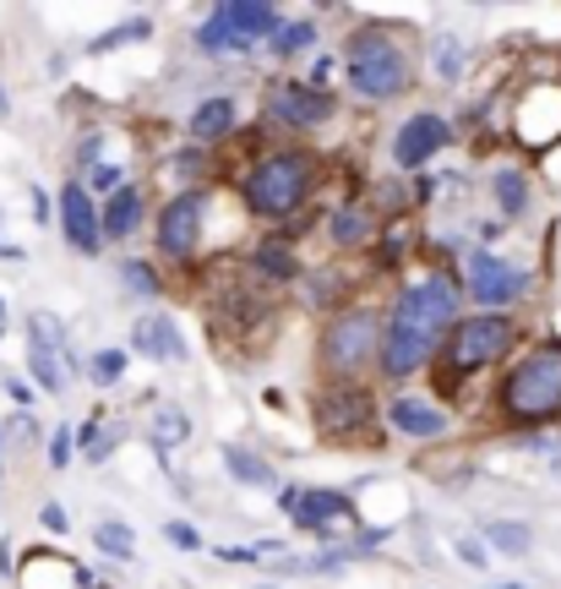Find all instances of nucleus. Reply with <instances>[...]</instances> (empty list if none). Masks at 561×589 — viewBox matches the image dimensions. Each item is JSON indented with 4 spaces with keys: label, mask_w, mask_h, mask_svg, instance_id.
Wrapping results in <instances>:
<instances>
[{
    "label": "nucleus",
    "mask_w": 561,
    "mask_h": 589,
    "mask_svg": "<svg viewBox=\"0 0 561 589\" xmlns=\"http://www.w3.org/2000/svg\"><path fill=\"white\" fill-rule=\"evenodd\" d=\"M279 513L322 541H338V524H360L355 491H333V486H279Z\"/></svg>",
    "instance_id": "nucleus-10"
},
{
    "label": "nucleus",
    "mask_w": 561,
    "mask_h": 589,
    "mask_svg": "<svg viewBox=\"0 0 561 589\" xmlns=\"http://www.w3.org/2000/svg\"><path fill=\"white\" fill-rule=\"evenodd\" d=\"M316 180H322V158L316 153H305V147H273V153H257L251 169L240 175V202L262 224H289L311 202Z\"/></svg>",
    "instance_id": "nucleus-2"
},
{
    "label": "nucleus",
    "mask_w": 561,
    "mask_h": 589,
    "mask_svg": "<svg viewBox=\"0 0 561 589\" xmlns=\"http://www.w3.org/2000/svg\"><path fill=\"white\" fill-rule=\"evenodd\" d=\"M371 235H377V213H371V208L338 202V208L327 213V241H333L338 252H355V246H366Z\"/></svg>",
    "instance_id": "nucleus-22"
},
{
    "label": "nucleus",
    "mask_w": 561,
    "mask_h": 589,
    "mask_svg": "<svg viewBox=\"0 0 561 589\" xmlns=\"http://www.w3.org/2000/svg\"><path fill=\"white\" fill-rule=\"evenodd\" d=\"M5 110H11V99H5V93H0V115H5Z\"/></svg>",
    "instance_id": "nucleus-45"
},
{
    "label": "nucleus",
    "mask_w": 561,
    "mask_h": 589,
    "mask_svg": "<svg viewBox=\"0 0 561 589\" xmlns=\"http://www.w3.org/2000/svg\"><path fill=\"white\" fill-rule=\"evenodd\" d=\"M333 66H338L333 55H316V66H311V77H305V82H311V88H322V82L333 77Z\"/></svg>",
    "instance_id": "nucleus-40"
},
{
    "label": "nucleus",
    "mask_w": 561,
    "mask_h": 589,
    "mask_svg": "<svg viewBox=\"0 0 561 589\" xmlns=\"http://www.w3.org/2000/svg\"><path fill=\"white\" fill-rule=\"evenodd\" d=\"M207 169H213V153H207V147H191V143H186L180 153H175V158H169V175H175V180H186V186H197Z\"/></svg>",
    "instance_id": "nucleus-32"
},
{
    "label": "nucleus",
    "mask_w": 561,
    "mask_h": 589,
    "mask_svg": "<svg viewBox=\"0 0 561 589\" xmlns=\"http://www.w3.org/2000/svg\"><path fill=\"white\" fill-rule=\"evenodd\" d=\"M121 285L142 300H158L164 294V279H158V268L147 263V257H121Z\"/></svg>",
    "instance_id": "nucleus-30"
},
{
    "label": "nucleus",
    "mask_w": 561,
    "mask_h": 589,
    "mask_svg": "<svg viewBox=\"0 0 561 589\" xmlns=\"http://www.w3.org/2000/svg\"><path fill=\"white\" fill-rule=\"evenodd\" d=\"M126 366H132V349H121V344H104V349L88 360V377H93L99 388H121Z\"/></svg>",
    "instance_id": "nucleus-29"
},
{
    "label": "nucleus",
    "mask_w": 561,
    "mask_h": 589,
    "mask_svg": "<svg viewBox=\"0 0 561 589\" xmlns=\"http://www.w3.org/2000/svg\"><path fill=\"white\" fill-rule=\"evenodd\" d=\"M55 219H60V235L77 257H99L104 252V230H99V202L82 191V180H66L60 197H55Z\"/></svg>",
    "instance_id": "nucleus-14"
},
{
    "label": "nucleus",
    "mask_w": 561,
    "mask_h": 589,
    "mask_svg": "<svg viewBox=\"0 0 561 589\" xmlns=\"http://www.w3.org/2000/svg\"><path fill=\"white\" fill-rule=\"evenodd\" d=\"M0 475H5V464H0Z\"/></svg>",
    "instance_id": "nucleus-46"
},
{
    "label": "nucleus",
    "mask_w": 561,
    "mask_h": 589,
    "mask_svg": "<svg viewBox=\"0 0 561 589\" xmlns=\"http://www.w3.org/2000/svg\"><path fill=\"white\" fill-rule=\"evenodd\" d=\"M463 66H469V38H458V33H436V44H430V71H436L441 82H458Z\"/></svg>",
    "instance_id": "nucleus-25"
},
{
    "label": "nucleus",
    "mask_w": 561,
    "mask_h": 589,
    "mask_svg": "<svg viewBox=\"0 0 561 589\" xmlns=\"http://www.w3.org/2000/svg\"><path fill=\"white\" fill-rule=\"evenodd\" d=\"M551 480H561V447L551 453Z\"/></svg>",
    "instance_id": "nucleus-43"
},
{
    "label": "nucleus",
    "mask_w": 561,
    "mask_h": 589,
    "mask_svg": "<svg viewBox=\"0 0 561 589\" xmlns=\"http://www.w3.org/2000/svg\"><path fill=\"white\" fill-rule=\"evenodd\" d=\"M93 546H99L104 557H115V563H132V557H137V535H132V524H121V519H99V524H93Z\"/></svg>",
    "instance_id": "nucleus-27"
},
{
    "label": "nucleus",
    "mask_w": 561,
    "mask_h": 589,
    "mask_svg": "<svg viewBox=\"0 0 561 589\" xmlns=\"http://www.w3.org/2000/svg\"><path fill=\"white\" fill-rule=\"evenodd\" d=\"M447 143H452V121H447V115H436V110L409 115V121L393 132V164H399V175H425V164Z\"/></svg>",
    "instance_id": "nucleus-13"
},
{
    "label": "nucleus",
    "mask_w": 561,
    "mask_h": 589,
    "mask_svg": "<svg viewBox=\"0 0 561 589\" xmlns=\"http://www.w3.org/2000/svg\"><path fill=\"white\" fill-rule=\"evenodd\" d=\"M224 469L235 486H251V491H279V469L268 464V453L246 447V442H224Z\"/></svg>",
    "instance_id": "nucleus-19"
},
{
    "label": "nucleus",
    "mask_w": 561,
    "mask_h": 589,
    "mask_svg": "<svg viewBox=\"0 0 561 589\" xmlns=\"http://www.w3.org/2000/svg\"><path fill=\"white\" fill-rule=\"evenodd\" d=\"M388 432L409 442H441L452 432V415L425 393H399V399H388Z\"/></svg>",
    "instance_id": "nucleus-16"
},
{
    "label": "nucleus",
    "mask_w": 561,
    "mask_h": 589,
    "mask_svg": "<svg viewBox=\"0 0 561 589\" xmlns=\"http://www.w3.org/2000/svg\"><path fill=\"white\" fill-rule=\"evenodd\" d=\"M496 410L507 426H551L561 421V338H535L496 382Z\"/></svg>",
    "instance_id": "nucleus-4"
},
{
    "label": "nucleus",
    "mask_w": 561,
    "mask_h": 589,
    "mask_svg": "<svg viewBox=\"0 0 561 589\" xmlns=\"http://www.w3.org/2000/svg\"><path fill=\"white\" fill-rule=\"evenodd\" d=\"M5 393H11V399H16V404H27V399H33V388H27V382H22V377H5Z\"/></svg>",
    "instance_id": "nucleus-42"
},
{
    "label": "nucleus",
    "mask_w": 561,
    "mask_h": 589,
    "mask_svg": "<svg viewBox=\"0 0 561 589\" xmlns=\"http://www.w3.org/2000/svg\"><path fill=\"white\" fill-rule=\"evenodd\" d=\"M142 38H153V22H147V16H132V22L99 33V38L88 44V55H104V49H121V44H142Z\"/></svg>",
    "instance_id": "nucleus-31"
},
{
    "label": "nucleus",
    "mask_w": 561,
    "mask_h": 589,
    "mask_svg": "<svg viewBox=\"0 0 561 589\" xmlns=\"http://www.w3.org/2000/svg\"><path fill=\"white\" fill-rule=\"evenodd\" d=\"M452 557H458L469 574H485V568H491V552H485L480 535H452Z\"/></svg>",
    "instance_id": "nucleus-34"
},
{
    "label": "nucleus",
    "mask_w": 561,
    "mask_h": 589,
    "mask_svg": "<svg viewBox=\"0 0 561 589\" xmlns=\"http://www.w3.org/2000/svg\"><path fill=\"white\" fill-rule=\"evenodd\" d=\"M311 421H316V432L327 442H344V437H355V432H371L377 399L366 388H355V382H327L311 399Z\"/></svg>",
    "instance_id": "nucleus-12"
},
{
    "label": "nucleus",
    "mask_w": 561,
    "mask_h": 589,
    "mask_svg": "<svg viewBox=\"0 0 561 589\" xmlns=\"http://www.w3.org/2000/svg\"><path fill=\"white\" fill-rule=\"evenodd\" d=\"M207 213H213V191L207 186H180L158 213H153V241H158V257L169 263H197L202 252V235H207Z\"/></svg>",
    "instance_id": "nucleus-8"
},
{
    "label": "nucleus",
    "mask_w": 561,
    "mask_h": 589,
    "mask_svg": "<svg viewBox=\"0 0 561 589\" xmlns=\"http://www.w3.org/2000/svg\"><path fill=\"white\" fill-rule=\"evenodd\" d=\"M333 279H338V274H333V268H327V274H316V279H311V305H333Z\"/></svg>",
    "instance_id": "nucleus-39"
},
{
    "label": "nucleus",
    "mask_w": 561,
    "mask_h": 589,
    "mask_svg": "<svg viewBox=\"0 0 561 589\" xmlns=\"http://www.w3.org/2000/svg\"><path fill=\"white\" fill-rule=\"evenodd\" d=\"M491 197H496V213H502V224H518V219L529 213V202H535L529 169H518V164H502V169L491 175Z\"/></svg>",
    "instance_id": "nucleus-21"
},
{
    "label": "nucleus",
    "mask_w": 561,
    "mask_h": 589,
    "mask_svg": "<svg viewBox=\"0 0 561 589\" xmlns=\"http://www.w3.org/2000/svg\"><path fill=\"white\" fill-rule=\"evenodd\" d=\"M382 327H388V311L382 305H344L327 316L322 327V377L327 382H355L377 371L382 360Z\"/></svg>",
    "instance_id": "nucleus-6"
},
{
    "label": "nucleus",
    "mask_w": 561,
    "mask_h": 589,
    "mask_svg": "<svg viewBox=\"0 0 561 589\" xmlns=\"http://www.w3.org/2000/svg\"><path fill=\"white\" fill-rule=\"evenodd\" d=\"M33 219H38V224H49V219H55V213H49V197H44L38 186H33Z\"/></svg>",
    "instance_id": "nucleus-41"
},
{
    "label": "nucleus",
    "mask_w": 561,
    "mask_h": 589,
    "mask_svg": "<svg viewBox=\"0 0 561 589\" xmlns=\"http://www.w3.org/2000/svg\"><path fill=\"white\" fill-rule=\"evenodd\" d=\"M38 524H44L49 535H66V530H71V519H66L60 502H44V508H38Z\"/></svg>",
    "instance_id": "nucleus-37"
},
{
    "label": "nucleus",
    "mask_w": 561,
    "mask_h": 589,
    "mask_svg": "<svg viewBox=\"0 0 561 589\" xmlns=\"http://www.w3.org/2000/svg\"><path fill=\"white\" fill-rule=\"evenodd\" d=\"M93 589H104V585H93Z\"/></svg>",
    "instance_id": "nucleus-47"
},
{
    "label": "nucleus",
    "mask_w": 561,
    "mask_h": 589,
    "mask_svg": "<svg viewBox=\"0 0 561 589\" xmlns=\"http://www.w3.org/2000/svg\"><path fill=\"white\" fill-rule=\"evenodd\" d=\"M338 115V99L327 88H311L305 77H273L262 93V121L273 132H316Z\"/></svg>",
    "instance_id": "nucleus-11"
},
{
    "label": "nucleus",
    "mask_w": 561,
    "mask_h": 589,
    "mask_svg": "<svg viewBox=\"0 0 561 589\" xmlns=\"http://www.w3.org/2000/svg\"><path fill=\"white\" fill-rule=\"evenodd\" d=\"M415 55L409 44L393 33V27H355L349 44H344V82L355 99H371V104H393L404 93H415Z\"/></svg>",
    "instance_id": "nucleus-3"
},
{
    "label": "nucleus",
    "mask_w": 561,
    "mask_h": 589,
    "mask_svg": "<svg viewBox=\"0 0 561 589\" xmlns=\"http://www.w3.org/2000/svg\"><path fill=\"white\" fill-rule=\"evenodd\" d=\"M316 38H322V33H316V16H294V22L283 16L279 33L268 38V55H273V60H300V55L316 49Z\"/></svg>",
    "instance_id": "nucleus-24"
},
{
    "label": "nucleus",
    "mask_w": 561,
    "mask_h": 589,
    "mask_svg": "<svg viewBox=\"0 0 561 589\" xmlns=\"http://www.w3.org/2000/svg\"><path fill=\"white\" fill-rule=\"evenodd\" d=\"M463 294L474 300V311H518L529 294H535V274L529 268H513L507 257H496L491 246H474L463 257Z\"/></svg>",
    "instance_id": "nucleus-9"
},
{
    "label": "nucleus",
    "mask_w": 561,
    "mask_h": 589,
    "mask_svg": "<svg viewBox=\"0 0 561 589\" xmlns=\"http://www.w3.org/2000/svg\"><path fill=\"white\" fill-rule=\"evenodd\" d=\"M71 447H77L71 426H55V437H49V464H55V469H66V464H71Z\"/></svg>",
    "instance_id": "nucleus-36"
},
{
    "label": "nucleus",
    "mask_w": 561,
    "mask_h": 589,
    "mask_svg": "<svg viewBox=\"0 0 561 589\" xmlns=\"http://www.w3.org/2000/svg\"><path fill=\"white\" fill-rule=\"evenodd\" d=\"M164 541H169V546H180V552H202V546H207L186 519H164Z\"/></svg>",
    "instance_id": "nucleus-35"
},
{
    "label": "nucleus",
    "mask_w": 561,
    "mask_h": 589,
    "mask_svg": "<svg viewBox=\"0 0 561 589\" xmlns=\"http://www.w3.org/2000/svg\"><path fill=\"white\" fill-rule=\"evenodd\" d=\"M121 186H126V169H121V164H110V158H99V164L88 169V180H82V191H88V197H93V191H99V197H115Z\"/></svg>",
    "instance_id": "nucleus-33"
},
{
    "label": "nucleus",
    "mask_w": 561,
    "mask_h": 589,
    "mask_svg": "<svg viewBox=\"0 0 561 589\" xmlns=\"http://www.w3.org/2000/svg\"><path fill=\"white\" fill-rule=\"evenodd\" d=\"M251 274H262L268 285H294L300 279V252L289 235H268L251 246Z\"/></svg>",
    "instance_id": "nucleus-20"
},
{
    "label": "nucleus",
    "mask_w": 561,
    "mask_h": 589,
    "mask_svg": "<svg viewBox=\"0 0 561 589\" xmlns=\"http://www.w3.org/2000/svg\"><path fill=\"white\" fill-rule=\"evenodd\" d=\"M235 132H240V104H235L229 93H207V99L186 115V143L191 147H207V153H213L218 143H229Z\"/></svg>",
    "instance_id": "nucleus-17"
},
{
    "label": "nucleus",
    "mask_w": 561,
    "mask_h": 589,
    "mask_svg": "<svg viewBox=\"0 0 561 589\" xmlns=\"http://www.w3.org/2000/svg\"><path fill=\"white\" fill-rule=\"evenodd\" d=\"M518 344H524V327L507 311H469V316H458V327L441 338V349L430 360L441 393H458L452 382H463V377H474V371H485L496 360H513Z\"/></svg>",
    "instance_id": "nucleus-5"
},
{
    "label": "nucleus",
    "mask_w": 561,
    "mask_h": 589,
    "mask_svg": "<svg viewBox=\"0 0 561 589\" xmlns=\"http://www.w3.org/2000/svg\"><path fill=\"white\" fill-rule=\"evenodd\" d=\"M11 437H16V442H27V447H33V442H38V421H33L27 410H16V415H11Z\"/></svg>",
    "instance_id": "nucleus-38"
},
{
    "label": "nucleus",
    "mask_w": 561,
    "mask_h": 589,
    "mask_svg": "<svg viewBox=\"0 0 561 589\" xmlns=\"http://www.w3.org/2000/svg\"><path fill=\"white\" fill-rule=\"evenodd\" d=\"M458 316H463V285L452 274H441V268L420 274L409 290H399V300L388 305L377 371L388 382H409L415 371H425L436 360V349L458 327Z\"/></svg>",
    "instance_id": "nucleus-1"
},
{
    "label": "nucleus",
    "mask_w": 561,
    "mask_h": 589,
    "mask_svg": "<svg viewBox=\"0 0 561 589\" xmlns=\"http://www.w3.org/2000/svg\"><path fill=\"white\" fill-rule=\"evenodd\" d=\"M142 219H147V197H142V186H121L115 197H104L99 202V230H104V246L110 241H132L142 230Z\"/></svg>",
    "instance_id": "nucleus-18"
},
{
    "label": "nucleus",
    "mask_w": 561,
    "mask_h": 589,
    "mask_svg": "<svg viewBox=\"0 0 561 589\" xmlns=\"http://www.w3.org/2000/svg\"><path fill=\"white\" fill-rule=\"evenodd\" d=\"M132 355L158 360V366H180V360L191 355V344H186L180 322H175L164 305H153V311H142L137 322H132Z\"/></svg>",
    "instance_id": "nucleus-15"
},
{
    "label": "nucleus",
    "mask_w": 561,
    "mask_h": 589,
    "mask_svg": "<svg viewBox=\"0 0 561 589\" xmlns=\"http://www.w3.org/2000/svg\"><path fill=\"white\" fill-rule=\"evenodd\" d=\"M186 437H191L186 410H180V404H158V415H153V447H158V453H169V447H180Z\"/></svg>",
    "instance_id": "nucleus-28"
},
{
    "label": "nucleus",
    "mask_w": 561,
    "mask_h": 589,
    "mask_svg": "<svg viewBox=\"0 0 561 589\" xmlns=\"http://www.w3.org/2000/svg\"><path fill=\"white\" fill-rule=\"evenodd\" d=\"M491 589H529V585H518V579H513V585H491Z\"/></svg>",
    "instance_id": "nucleus-44"
},
{
    "label": "nucleus",
    "mask_w": 561,
    "mask_h": 589,
    "mask_svg": "<svg viewBox=\"0 0 561 589\" xmlns=\"http://www.w3.org/2000/svg\"><path fill=\"white\" fill-rule=\"evenodd\" d=\"M283 11L273 0H218L202 27H197V49L202 55H251L279 33Z\"/></svg>",
    "instance_id": "nucleus-7"
},
{
    "label": "nucleus",
    "mask_w": 561,
    "mask_h": 589,
    "mask_svg": "<svg viewBox=\"0 0 561 589\" xmlns=\"http://www.w3.org/2000/svg\"><path fill=\"white\" fill-rule=\"evenodd\" d=\"M27 344L71 360V333H66V322H60L55 311H33V316H27Z\"/></svg>",
    "instance_id": "nucleus-26"
},
{
    "label": "nucleus",
    "mask_w": 561,
    "mask_h": 589,
    "mask_svg": "<svg viewBox=\"0 0 561 589\" xmlns=\"http://www.w3.org/2000/svg\"><path fill=\"white\" fill-rule=\"evenodd\" d=\"M474 535L485 541V552H502V557H529L535 552V530L524 519H480Z\"/></svg>",
    "instance_id": "nucleus-23"
}]
</instances>
